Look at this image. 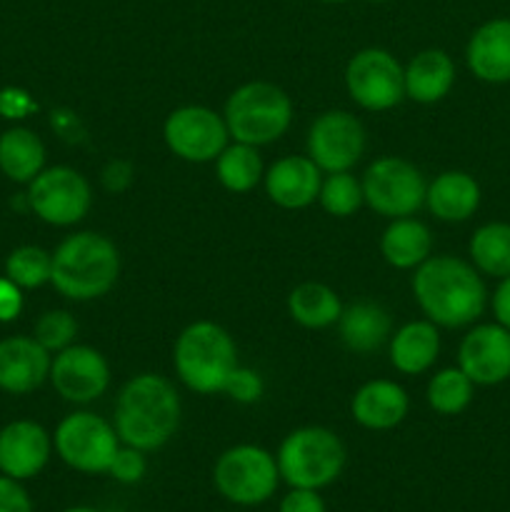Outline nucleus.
Returning <instances> with one entry per match:
<instances>
[{
  "label": "nucleus",
  "instance_id": "21",
  "mask_svg": "<svg viewBox=\"0 0 510 512\" xmlns=\"http://www.w3.org/2000/svg\"><path fill=\"white\" fill-rule=\"evenodd\" d=\"M425 205L445 223H463L478 210L480 185L463 170H445L425 190Z\"/></svg>",
  "mask_w": 510,
  "mask_h": 512
},
{
  "label": "nucleus",
  "instance_id": "9",
  "mask_svg": "<svg viewBox=\"0 0 510 512\" xmlns=\"http://www.w3.org/2000/svg\"><path fill=\"white\" fill-rule=\"evenodd\" d=\"M363 200L370 210L383 218H408L425 203L423 173L410 160L385 155L378 158L363 175Z\"/></svg>",
  "mask_w": 510,
  "mask_h": 512
},
{
  "label": "nucleus",
  "instance_id": "44",
  "mask_svg": "<svg viewBox=\"0 0 510 512\" xmlns=\"http://www.w3.org/2000/svg\"><path fill=\"white\" fill-rule=\"evenodd\" d=\"M370 3H385V0H370Z\"/></svg>",
  "mask_w": 510,
  "mask_h": 512
},
{
  "label": "nucleus",
  "instance_id": "6",
  "mask_svg": "<svg viewBox=\"0 0 510 512\" xmlns=\"http://www.w3.org/2000/svg\"><path fill=\"white\" fill-rule=\"evenodd\" d=\"M223 118L235 143L258 148L283 138L293 120V103L278 85L253 80L230 93Z\"/></svg>",
  "mask_w": 510,
  "mask_h": 512
},
{
  "label": "nucleus",
  "instance_id": "40",
  "mask_svg": "<svg viewBox=\"0 0 510 512\" xmlns=\"http://www.w3.org/2000/svg\"><path fill=\"white\" fill-rule=\"evenodd\" d=\"M130 180H133V170H130V165L123 163V160H115V163H110L108 168L103 170L105 188L113 190V193H120V190L128 188Z\"/></svg>",
  "mask_w": 510,
  "mask_h": 512
},
{
  "label": "nucleus",
  "instance_id": "18",
  "mask_svg": "<svg viewBox=\"0 0 510 512\" xmlns=\"http://www.w3.org/2000/svg\"><path fill=\"white\" fill-rule=\"evenodd\" d=\"M323 170L308 155H288L275 160L265 173V193L285 210H303L315 203L323 185Z\"/></svg>",
  "mask_w": 510,
  "mask_h": 512
},
{
  "label": "nucleus",
  "instance_id": "31",
  "mask_svg": "<svg viewBox=\"0 0 510 512\" xmlns=\"http://www.w3.org/2000/svg\"><path fill=\"white\" fill-rule=\"evenodd\" d=\"M50 273H53V255L35 245L15 248L5 260V278L13 280L20 290L50 283Z\"/></svg>",
  "mask_w": 510,
  "mask_h": 512
},
{
  "label": "nucleus",
  "instance_id": "1",
  "mask_svg": "<svg viewBox=\"0 0 510 512\" xmlns=\"http://www.w3.org/2000/svg\"><path fill=\"white\" fill-rule=\"evenodd\" d=\"M113 425L123 445L143 453L160 450L180 425L178 390L163 375H135L120 388Z\"/></svg>",
  "mask_w": 510,
  "mask_h": 512
},
{
  "label": "nucleus",
  "instance_id": "12",
  "mask_svg": "<svg viewBox=\"0 0 510 512\" xmlns=\"http://www.w3.org/2000/svg\"><path fill=\"white\" fill-rule=\"evenodd\" d=\"M163 138L170 153L188 163H210L228 145L223 115L205 105H183L165 118Z\"/></svg>",
  "mask_w": 510,
  "mask_h": 512
},
{
  "label": "nucleus",
  "instance_id": "43",
  "mask_svg": "<svg viewBox=\"0 0 510 512\" xmlns=\"http://www.w3.org/2000/svg\"><path fill=\"white\" fill-rule=\"evenodd\" d=\"M323 3H343V0H323Z\"/></svg>",
  "mask_w": 510,
  "mask_h": 512
},
{
  "label": "nucleus",
  "instance_id": "34",
  "mask_svg": "<svg viewBox=\"0 0 510 512\" xmlns=\"http://www.w3.org/2000/svg\"><path fill=\"white\" fill-rule=\"evenodd\" d=\"M145 470H148V463H145L143 450L130 448V445H120L113 463H110L108 475L123 485H135L145 478Z\"/></svg>",
  "mask_w": 510,
  "mask_h": 512
},
{
  "label": "nucleus",
  "instance_id": "32",
  "mask_svg": "<svg viewBox=\"0 0 510 512\" xmlns=\"http://www.w3.org/2000/svg\"><path fill=\"white\" fill-rule=\"evenodd\" d=\"M318 200L328 215L348 218V215H353L365 203L363 185H360V180H355V175H350V170L328 173V178L320 185Z\"/></svg>",
  "mask_w": 510,
  "mask_h": 512
},
{
  "label": "nucleus",
  "instance_id": "36",
  "mask_svg": "<svg viewBox=\"0 0 510 512\" xmlns=\"http://www.w3.org/2000/svg\"><path fill=\"white\" fill-rule=\"evenodd\" d=\"M0 512H33V503L20 480L0 475Z\"/></svg>",
  "mask_w": 510,
  "mask_h": 512
},
{
  "label": "nucleus",
  "instance_id": "13",
  "mask_svg": "<svg viewBox=\"0 0 510 512\" xmlns=\"http://www.w3.org/2000/svg\"><path fill=\"white\" fill-rule=\"evenodd\" d=\"M365 128L348 110L318 115L308 130V158L323 173L350 170L365 153Z\"/></svg>",
  "mask_w": 510,
  "mask_h": 512
},
{
  "label": "nucleus",
  "instance_id": "33",
  "mask_svg": "<svg viewBox=\"0 0 510 512\" xmlns=\"http://www.w3.org/2000/svg\"><path fill=\"white\" fill-rule=\"evenodd\" d=\"M75 333H78V323L68 310H48L35 323L33 338L43 345L48 353H60L68 345H73Z\"/></svg>",
  "mask_w": 510,
  "mask_h": 512
},
{
  "label": "nucleus",
  "instance_id": "15",
  "mask_svg": "<svg viewBox=\"0 0 510 512\" xmlns=\"http://www.w3.org/2000/svg\"><path fill=\"white\" fill-rule=\"evenodd\" d=\"M458 368L475 385H498L510 378V330L500 323L478 325L463 338Z\"/></svg>",
  "mask_w": 510,
  "mask_h": 512
},
{
  "label": "nucleus",
  "instance_id": "30",
  "mask_svg": "<svg viewBox=\"0 0 510 512\" xmlns=\"http://www.w3.org/2000/svg\"><path fill=\"white\" fill-rule=\"evenodd\" d=\"M473 380L460 368H445L428 383V405L440 415H458L473 400Z\"/></svg>",
  "mask_w": 510,
  "mask_h": 512
},
{
  "label": "nucleus",
  "instance_id": "42",
  "mask_svg": "<svg viewBox=\"0 0 510 512\" xmlns=\"http://www.w3.org/2000/svg\"><path fill=\"white\" fill-rule=\"evenodd\" d=\"M63 512H103V510L88 508V505H78V508H68V510H63Z\"/></svg>",
  "mask_w": 510,
  "mask_h": 512
},
{
  "label": "nucleus",
  "instance_id": "10",
  "mask_svg": "<svg viewBox=\"0 0 510 512\" xmlns=\"http://www.w3.org/2000/svg\"><path fill=\"white\" fill-rule=\"evenodd\" d=\"M93 190L85 175L68 165L43 168L28 188V205L48 225H75L88 215Z\"/></svg>",
  "mask_w": 510,
  "mask_h": 512
},
{
  "label": "nucleus",
  "instance_id": "37",
  "mask_svg": "<svg viewBox=\"0 0 510 512\" xmlns=\"http://www.w3.org/2000/svg\"><path fill=\"white\" fill-rule=\"evenodd\" d=\"M278 512H325V500L318 490L290 488V493L280 500Z\"/></svg>",
  "mask_w": 510,
  "mask_h": 512
},
{
  "label": "nucleus",
  "instance_id": "27",
  "mask_svg": "<svg viewBox=\"0 0 510 512\" xmlns=\"http://www.w3.org/2000/svg\"><path fill=\"white\" fill-rule=\"evenodd\" d=\"M288 313L298 325L323 330L338 323L343 305L333 288L323 283H300L288 295Z\"/></svg>",
  "mask_w": 510,
  "mask_h": 512
},
{
  "label": "nucleus",
  "instance_id": "5",
  "mask_svg": "<svg viewBox=\"0 0 510 512\" xmlns=\"http://www.w3.org/2000/svg\"><path fill=\"white\" fill-rule=\"evenodd\" d=\"M275 460L280 480H285L290 488L323 490L343 473L345 445L333 430L305 425L285 435Z\"/></svg>",
  "mask_w": 510,
  "mask_h": 512
},
{
  "label": "nucleus",
  "instance_id": "39",
  "mask_svg": "<svg viewBox=\"0 0 510 512\" xmlns=\"http://www.w3.org/2000/svg\"><path fill=\"white\" fill-rule=\"evenodd\" d=\"M23 310V295L10 278H0V323H10Z\"/></svg>",
  "mask_w": 510,
  "mask_h": 512
},
{
  "label": "nucleus",
  "instance_id": "24",
  "mask_svg": "<svg viewBox=\"0 0 510 512\" xmlns=\"http://www.w3.org/2000/svg\"><path fill=\"white\" fill-rule=\"evenodd\" d=\"M440 353L438 325L430 320H413L403 325L390 340V363L403 375H420L435 363Z\"/></svg>",
  "mask_w": 510,
  "mask_h": 512
},
{
  "label": "nucleus",
  "instance_id": "38",
  "mask_svg": "<svg viewBox=\"0 0 510 512\" xmlns=\"http://www.w3.org/2000/svg\"><path fill=\"white\" fill-rule=\"evenodd\" d=\"M38 110L35 100L20 88L0 90V115L3 118H25L28 113Z\"/></svg>",
  "mask_w": 510,
  "mask_h": 512
},
{
  "label": "nucleus",
  "instance_id": "11",
  "mask_svg": "<svg viewBox=\"0 0 510 512\" xmlns=\"http://www.w3.org/2000/svg\"><path fill=\"white\" fill-rule=\"evenodd\" d=\"M345 88L365 110H390L405 98V73L393 53L365 48L348 60Z\"/></svg>",
  "mask_w": 510,
  "mask_h": 512
},
{
  "label": "nucleus",
  "instance_id": "28",
  "mask_svg": "<svg viewBox=\"0 0 510 512\" xmlns=\"http://www.w3.org/2000/svg\"><path fill=\"white\" fill-rule=\"evenodd\" d=\"M215 175L230 193H250L265 175L258 148L245 143L225 145L223 153L215 158Z\"/></svg>",
  "mask_w": 510,
  "mask_h": 512
},
{
  "label": "nucleus",
  "instance_id": "2",
  "mask_svg": "<svg viewBox=\"0 0 510 512\" xmlns=\"http://www.w3.org/2000/svg\"><path fill=\"white\" fill-rule=\"evenodd\" d=\"M413 295L430 323L463 328L485 308V283L473 265L455 255H430L413 275Z\"/></svg>",
  "mask_w": 510,
  "mask_h": 512
},
{
  "label": "nucleus",
  "instance_id": "20",
  "mask_svg": "<svg viewBox=\"0 0 510 512\" xmlns=\"http://www.w3.org/2000/svg\"><path fill=\"white\" fill-rule=\"evenodd\" d=\"M408 393L393 380H370L353 395L350 413L365 430H390L408 415Z\"/></svg>",
  "mask_w": 510,
  "mask_h": 512
},
{
  "label": "nucleus",
  "instance_id": "35",
  "mask_svg": "<svg viewBox=\"0 0 510 512\" xmlns=\"http://www.w3.org/2000/svg\"><path fill=\"white\" fill-rule=\"evenodd\" d=\"M263 378H260L255 370L250 368H235V373L230 375L228 385H225L223 393L230 395V398L235 400V403H243V405H250V403H258L260 398H263Z\"/></svg>",
  "mask_w": 510,
  "mask_h": 512
},
{
  "label": "nucleus",
  "instance_id": "19",
  "mask_svg": "<svg viewBox=\"0 0 510 512\" xmlns=\"http://www.w3.org/2000/svg\"><path fill=\"white\" fill-rule=\"evenodd\" d=\"M465 60L475 78L485 83L510 80V20L495 18L480 25L468 40Z\"/></svg>",
  "mask_w": 510,
  "mask_h": 512
},
{
  "label": "nucleus",
  "instance_id": "14",
  "mask_svg": "<svg viewBox=\"0 0 510 512\" xmlns=\"http://www.w3.org/2000/svg\"><path fill=\"white\" fill-rule=\"evenodd\" d=\"M50 383L68 403L88 405L108 390V360L90 345H68L50 363Z\"/></svg>",
  "mask_w": 510,
  "mask_h": 512
},
{
  "label": "nucleus",
  "instance_id": "25",
  "mask_svg": "<svg viewBox=\"0 0 510 512\" xmlns=\"http://www.w3.org/2000/svg\"><path fill=\"white\" fill-rule=\"evenodd\" d=\"M430 250H433V235H430L428 225L410 215L395 218L380 238V253H383L385 263L398 270L418 268L430 258Z\"/></svg>",
  "mask_w": 510,
  "mask_h": 512
},
{
  "label": "nucleus",
  "instance_id": "29",
  "mask_svg": "<svg viewBox=\"0 0 510 512\" xmlns=\"http://www.w3.org/2000/svg\"><path fill=\"white\" fill-rule=\"evenodd\" d=\"M470 258L475 268L493 278L510 275V223H488L470 238Z\"/></svg>",
  "mask_w": 510,
  "mask_h": 512
},
{
  "label": "nucleus",
  "instance_id": "8",
  "mask_svg": "<svg viewBox=\"0 0 510 512\" xmlns=\"http://www.w3.org/2000/svg\"><path fill=\"white\" fill-rule=\"evenodd\" d=\"M55 453L68 468L78 470L85 475H103L108 473L120 443L115 425L100 415L80 410V413L68 415L60 420L55 428Z\"/></svg>",
  "mask_w": 510,
  "mask_h": 512
},
{
  "label": "nucleus",
  "instance_id": "26",
  "mask_svg": "<svg viewBox=\"0 0 510 512\" xmlns=\"http://www.w3.org/2000/svg\"><path fill=\"white\" fill-rule=\"evenodd\" d=\"M45 168V145L33 130L10 128L0 135V170L13 183H30Z\"/></svg>",
  "mask_w": 510,
  "mask_h": 512
},
{
  "label": "nucleus",
  "instance_id": "23",
  "mask_svg": "<svg viewBox=\"0 0 510 512\" xmlns=\"http://www.w3.org/2000/svg\"><path fill=\"white\" fill-rule=\"evenodd\" d=\"M390 315L383 305L373 300H358V303L343 308L338 318V333L350 353L370 355L385 345L390 338Z\"/></svg>",
  "mask_w": 510,
  "mask_h": 512
},
{
  "label": "nucleus",
  "instance_id": "16",
  "mask_svg": "<svg viewBox=\"0 0 510 512\" xmlns=\"http://www.w3.org/2000/svg\"><path fill=\"white\" fill-rule=\"evenodd\" d=\"M53 453V440L43 425L15 420L0 430V473L13 480H30L43 473Z\"/></svg>",
  "mask_w": 510,
  "mask_h": 512
},
{
  "label": "nucleus",
  "instance_id": "41",
  "mask_svg": "<svg viewBox=\"0 0 510 512\" xmlns=\"http://www.w3.org/2000/svg\"><path fill=\"white\" fill-rule=\"evenodd\" d=\"M493 313L503 328L510 330V275L500 280L498 290L493 295Z\"/></svg>",
  "mask_w": 510,
  "mask_h": 512
},
{
  "label": "nucleus",
  "instance_id": "17",
  "mask_svg": "<svg viewBox=\"0 0 510 512\" xmlns=\"http://www.w3.org/2000/svg\"><path fill=\"white\" fill-rule=\"evenodd\" d=\"M48 350L35 338L15 335L0 340V390L10 395H28L50 378Z\"/></svg>",
  "mask_w": 510,
  "mask_h": 512
},
{
  "label": "nucleus",
  "instance_id": "4",
  "mask_svg": "<svg viewBox=\"0 0 510 512\" xmlns=\"http://www.w3.org/2000/svg\"><path fill=\"white\" fill-rule=\"evenodd\" d=\"M173 365L185 388L200 395H215L223 393L238 368V350L228 330L213 320H198L175 340Z\"/></svg>",
  "mask_w": 510,
  "mask_h": 512
},
{
  "label": "nucleus",
  "instance_id": "3",
  "mask_svg": "<svg viewBox=\"0 0 510 512\" xmlns=\"http://www.w3.org/2000/svg\"><path fill=\"white\" fill-rule=\"evenodd\" d=\"M120 275V255L110 238L100 233L68 235L53 253L50 283L68 300L103 298L113 290Z\"/></svg>",
  "mask_w": 510,
  "mask_h": 512
},
{
  "label": "nucleus",
  "instance_id": "7",
  "mask_svg": "<svg viewBox=\"0 0 510 512\" xmlns=\"http://www.w3.org/2000/svg\"><path fill=\"white\" fill-rule=\"evenodd\" d=\"M278 483V460L260 445H235L215 460V490L233 505L255 508L268 503Z\"/></svg>",
  "mask_w": 510,
  "mask_h": 512
},
{
  "label": "nucleus",
  "instance_id": "22",
  "mask_svg": "<svg viewBox=\"0 0 510 512\" xmlns=\"http://www.w3.org/2000/svg\"><path fill=\"white\" fill-rule=\"evenodd\" d=\"M405 98L415 103H438L450 93L455 83V63L445 50L430 48L415 55L403 68Z\"/></svg>",
  "mask_w": 510,
  "mask_h": 512
}]
</instances>
